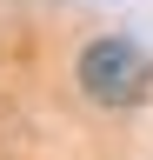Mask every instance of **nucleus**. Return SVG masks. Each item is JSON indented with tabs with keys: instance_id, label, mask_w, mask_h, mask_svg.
Segmentation results:
<instances>
[{
	"instance_id": "f257e3e1",
	"label": "nucleus",
	"mask_w": 153,
	"mask_h": 160,
	"mask_svg": "<svg viewBox=\"0 0 153 160\" xmlns=\"http://www.w3.org/2000/svg\"><path fill=\"white\" fill-rule=\"evenodd\" d=\"M146 80H153V60L133 47V40H120V33L93 40L80 53V93L100 100V107H133V100L146 93Z\"/></svg>"
}]
</instances>
